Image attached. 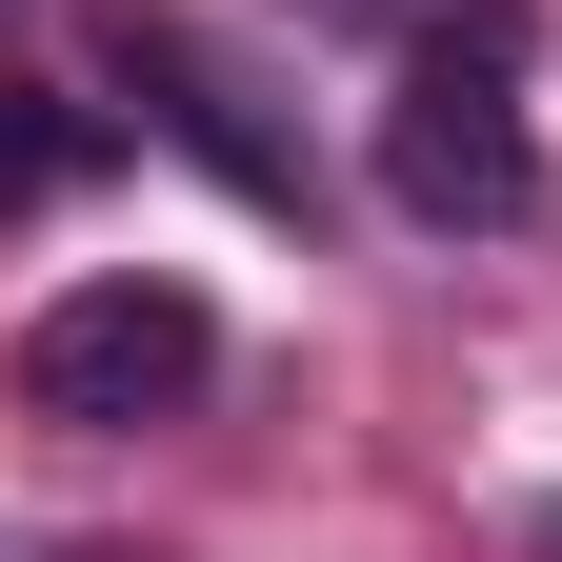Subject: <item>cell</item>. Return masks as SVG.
Returning <instances> with one entry per match:
<instances>
[{
	"label": "cell",
	"instance_id": "cell-2",
	"mask_svg": "<svg viewBox=\"0 0 562 562\" xmlns=\"http://www.w3.org/2000/svg\"><path fill=\"white\" fill-rule=\"evenodd\" d=\"M21 422H81V442H140V422H181L201 382H222V322H201V281L121 261V281H60V302L21 322Z\"/></svg>",
	"mask_w": 562,
	"mask_h": 562
},
{
	"label": "cell",
	"instance_id": "cell-1",
	"mask_svg": "<svg viewBox=\"0 0 562 562\" xmlns=\"http://www.w3.org/2000/svg\"><path fill=\"white\" fill-rule=\"evenodd\" d=\"M382 201H402L422 241H503V222H542V140H522V60H503V21L402 41V101H382Z\"/></svg>",
	"mask_w": 562,
	"mask_h": 562
},
{
	"label": "cell",
	"instance_id": "cell-4",
	"mask_svg": "<svg viewBox=\"0 0 562 562\" xmlns=\"http://www.w3.org/2000/svg\"><path fill=\"white\" fill-rule=\"evenodd\" d=\"M322 21H382V41H462V21H503V0H322Z\"/></svg>",
	"mask_w": 562,
	"mask_h": 562
},
{
	"label": "cell",
	"instance_id": "cell-3",
	"mask_svg": "<svg viewBox=\"0 0 562 562\" xmlns=\"http://www.w3.org/2000/svg\"><path fill=\"white\" fill-rule=\"evenodd\" d=\"M81 161H101V140L60 121V81H0V222H21V201H60Z\"/></svg>",
	"mask_w": 562,
	"mask_h": 562
}]
</instances>
